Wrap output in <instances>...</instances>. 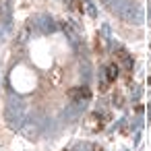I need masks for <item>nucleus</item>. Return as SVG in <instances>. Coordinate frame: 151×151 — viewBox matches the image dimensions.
I'll return each instance as SVG.
<instances>
[{
	"label": "nucleus",
	"mask_w": 151,
	"mask_h": 151,
	"mask_svg": "<svg viewBox=\"0 0 151 151\" xmlns=\"http://www.w3.org/2000/svg\"><path fill=\"white\" fill-rule=\"evenodd\" d=\"M114 54H116V60H118V64H120L124 70H128V73H130V70H132V66H134V62H132L130 54H128L124 48H118Z\"/></svg>",
	"instance_id": "1"
},
{
	"label": "nucleus",
	"mask_w": 151,
	"mask_h": 151,
	"mask_svg": "<svg viewBox=\"0 0 151 151\" xmlns=\"http://www.w3.org/2000/svg\"><path fill=\"white\" fill-rule=\"evenodd\" d=\"M66 95H68L73 101H83V99H89V97H91V91H89V87L81 85V87H73V89H68Z\"/></svg>",
	"instance_id": "2"
},
{
	"label": "nucleus",
	"mask_w": 151,
	"mask_h": 151,
	"mask_svg": "<svg viewBox=\"0 0 151 151\" xmlns=\"http://www.w3.org/2000/svg\"><path fill=\"white\" fill-rule=\"evenodd\" d=\"M108 120V116H99V114H91L89 118H87V122H85V126L89 128V130H93V132H97V130H101L104 128V122Z\"/></svg>",
	"instance_id": "3"
},
{
	"label": "nucleus",
	"mask_w": 151,
	"mask_h": 151,
	"mask_svg": "<svg viewBox=\"0 0 151 151\" xmlns=\"http://www.w3.org/2000/svg\"><path fill=\"white\" fill-rule=\"evenodd\" d=\"M104 73H106V81L114 83V81L118 79V64H108V66L104 68Z\"/></svg>",
	"instance_id": "4"
},
{
	"label": "nucleus",
	"mask_w": 151,
	"mask_h": 151,
	"mask_svg": "<svg viewBox=\"0 0 151 151\" xmlns=\"http://www.w3.org/2000/svg\"><path fill=\"white\" fill-rule=\"evenodd\" d=\"M95 50H97V54H101V44H99V40H95Z\"/></svg>",
	"instance_id": "5"
},
{
	"label": "nucleus",
	"mask_w": 151,
	"mask_h": 151,
	"mask_svg": "<svg viewBox=\"0 0 151 151\" xmlns=\"http://www.w3.org/2000/svg\"><path fill=\"white\" fill-rule=\"evenodd\" d=\"M91 149H93V151H104V149H101V147H99V145H93V147H91Z\"/></svg>",
	"instance_id": "6"
},
{
	"label": "nucleus",
	"mask_w": 151,
	"mask_h": 151,
	"mask_svg": "<svg viewBox=\"0 0 151 151\" xmlns=\"http://www.w3.org/2000/svg\"><path fill=\"white\" fill-rule=\"evenodd\" d=\"M149 85H151V77H149Z\"/></svg>",
	"instance_id": "7"
}]
</instances>
